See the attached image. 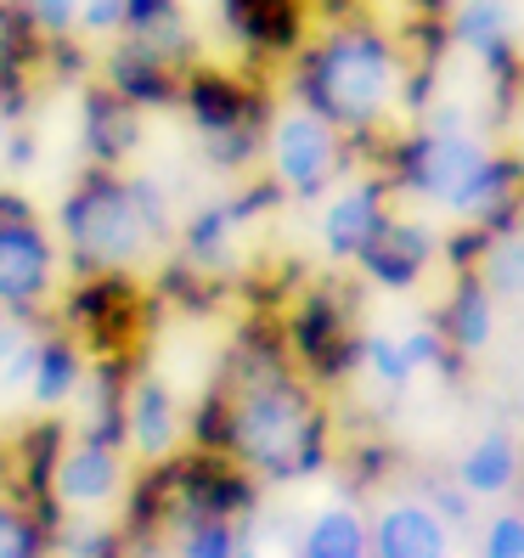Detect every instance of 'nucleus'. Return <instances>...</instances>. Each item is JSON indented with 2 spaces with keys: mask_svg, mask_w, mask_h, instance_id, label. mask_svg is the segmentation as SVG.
<instances>
[{
  "mask_svg": "<svg viewBox=\"0 0 524 558\" xmlns=\"http://www.w3.org/2000/svg\"><path fill=\"white\" fill-rule=\"evenodd\" d=\"M130 51H142L163 69H198V40H192V17L181 0H124V35Z\"/></svg>",
  "mask_w": 524,
  "mask_h": 558,
  "instance_id": "obj_13",
  "label": "nucleus"
},
{
  "mask_svg": "<svg viewBox=\"0 0 524 558\" xmlns=\"http://www.w3.org/2000/svg\"><path fill=\"white\" fill-rule=\"evenodd\" d=\"M136 485V463L124 457L119 440H90L69 435L57 469H51V513L62 519H85V524H108Z\"/></svg>",
  "mask_w": 524,
  "mask_h": 558,
  "instance_id": "obj_8",
  "label": "nucleus"
},
{
  "mask_svg": "<svg viewBox=\"0 0 524 558\" xmlns=\"http://www.w3.org/2000/svg\"><path fill=\"white\" fill-rule=\"evenodd\" d=\"M490 293H485V282L468 271L463 277V288L451 293V305H446V316H440V333L451 339V350H463V355H474L485 339H490Z\"/></svg>",
  "mask_w": 524,
  "mask_h": 558,
  "instance_id": "obj_23",
  "label": "nucleus"
},
{
  "mask_svg": "<svg viewBox=\"0 0 524 558\" xmlns=\"http://www.w3.org/2000/svg\"><path fill=\"white\" fill-rule=\"evenodd\" d=\"M362 355L373 361V373H378L383 384H406V378H412V355H406V344H395V339H367Z\"/></svg>",
  "mask_w": 524,
  "mask_h": 558,
  "instance_id": "obj_29",
  "label": "nucleus"
},
{
  "mask_svg": "<svg viewBox=\"0 0 524 558\" xmlns=\"http://www.w3.org/2000/svg\"><path fill=\"white\" fill-rule=\"evenodd\" d=\"M142 142V108H130L102 80L85 85V163L90 170H124Z\"/></svg>",
  "mask_w": 524,
  "mask_h": 558,
  "instance_id": "obj_15",
  "label": "nucleus"
},
{
  "mask_svg": "<svg viewBox=\"0 0 524 558\" xmlns=\"http://www.w3.org/2000/svg\"><path fill=\"white\" fill-rule=\"evenodd\" d=\"M186 446L226 457L254 485H293L327 463L333 417L277 327H248L226 350L198 412H186Z\"/></svg>",
  "mask_w": 524,
  "mask_h": 558,
  "instance_id": "obj_1",
  "label": "nucleus"
},
{
  "mask_svg": "<svg viewBox=\"0 0 524 558\" xmlns=\"http://www.w3.org/2000/svg\"><path fill=\"white\" fill-rule=\"evenodd\" d=\"M147 288L142 277H85L69 282L51 311V322L69 333L90 361H136V344L147 333Z\"/></svg>",
  "mask_w": 524,
  "mask_h": 558,
  "instance_id": "obj_7",
  "label": "nucleus"
},
{
  "mask_svg": "<svg viewBox=\"0 0 524 558\" xmlns=\"http://www.w3.org/2000/svg\"><path fill=\"white\" fill-rule=\"evenodd\" d=\"M266 170H271V186L282 198H321V192H333L344 181V170L355 163V147L339 136L333 124L321 113H310L305 102H288L271 108V124H266Z\"/></svg>",
  "mask_w": 524,
  "mask_h": 558,
  "instance_id": "obj_6",
  "label": "nucleus"
},
{
  "mask_svg": "<svg viewBox=\"0 0 524 558\" xmlns=\"http://www.w3.org/2000/svg\"><path fill=\"white\" fill-rule=\"evenodd\" d=\"M46 327H51V316H0V401L28 389V367H35Z\"/></svg>",
  "mask_w": 524,
  "mask_h": 558,
  "instance_id": "obj_21",
  "label": "nucleus"
},
{
  "mask_svg": "<svg viewBox=\"0 0 524 558\" xmlns=\"http://www.w3.org/2000/svg\"><path fill=\"white\" fill-rule=\"evenodd\" d=\"M355 266L373 271V277L389 282V288H406V282H417L423 266H429V238H423V226H412V220H401V215H389Z\"/></svg>",
  "mask_w": 524,
  "mask_h": 558,
  "instance_id": "obj_18",
  "label": "nucleus"
},
{
  "mask_svg": "<svg viewBox=\"0 0 524 558\" xmlns=\"http://www.w3.org/2000/svg\"><path fill=\"white\" fill-rule=\"evenodd\" d=\"M220 23L248 57V69H288L310 40L305 0H220Z\"/></svg>",
  "mask_w": 524,
  "mask_h": 558,
  "instance_id": "obj_10",
  "label": "nucleus"
},
{
  "mask_svg": "<svg viewBox=\"0 0 524 558\" xmlns=\"http://www.w3.org/2000/svg\"><path fill=\"white\" fill-rule=\"evenodd\" d=\"M389 192H395V186H389L383 175L339 186L333 198H327V209H321V243H327V254H333V259H362L367 243L378 238V226L389 220Z\"/></svg>",
  "mask_w": 524,
  "mask_h": 558,
  "instance_id": "obj_12",
  "label": "nucleus"
},
{
  "mask_svg": "<svg viewBox=\"0 0 524 558\" xmlns=\"http://www.w3.org/2000/svg\"><path fill=\"white\" fill-rule=\"evenodd\" d=\"M406 7H412V12L423 17V23H446V17H451L456 7H463V0H406Z\"/></svg>",
  "mask_w": 524,
  "mask_h": 558,
  "instance_id": "obj_30",
  "label": "nucleus"
},
{
  "mask_svg": "<svg viewBox=\"0 0 524 558\" xmlns=\"http://www.w3.org/2000/svg\"><path fill=\"white\" fill-rule=\"evenodd\" d=\"M35 35L51 46V40H80V0H23Z\"/></svg>",
  "mask_w": 524,
  "mask_h": 558,
  "instance_id": "obj_26",
  "label": "nucleus"
},
{
  "mask_svg": "<svg viewBox=\"0 0 524 558\" xmlns=\"http://www.w3.org/2000/svg\"><path fill=\"white\" fill-rule=\"evenodd\" d=\"M474 277L485 282L490 300H497V293H524V232L519 226H502V232L485 238Z\"/></svg>",
  "mask_w": 524,
  "mask_h": 558,
  "instance_id": "obj_24",
  "label": "nucleus"
},
{
  "mask_svg": "<svg viewBox=\"0 0 524 558\" xmlns=\"http://www.w3.org/2000/svg\"><path fill=\"white\" fill-rule=\"evenodd\" d=\"M479 558H524V513H497L485 524Z\"/></svg>",
  "mask_w": 524,
  "mask_h": 558,
  "instance_id": "obj_27",
  "label": "nucleus"
},
{
  "mask_svg": "<svg viewBox=\"0 0 524 558\" xmlns=\"http://www.w3.org/2000/svg\"><path fill=\"white\" fill-rule=\"evenodd\" d=\"M85 384H90V355L51 322L46 339H40V350H35V367H28L23 401L35 407L40 417H57L62 407H74V401L85 396Z\"/></svg>",
  "mask_w": 524,
  "mask_h": 558,
  "instance_id": "obj_14",
  "label": "nucleus"
},
{
  "mask_svg": "<svg viewBox=\"0 0 524 558\" xmlns=\"http://www.w3.org/2000/svg\"><path fill=\"white\" fill-rule=\"evenodd\" d=\"M80 35L113 46L124 35V0H80Z\"/></svg>",
  "mask_w": 524,
  "mask_h": 558,
  "instance_id": "obj_28",
  "label": "nucleus"
},
{
  "mask_svg": "<svg viewBox=\"0 0 524 558\" xmlns=\"http://www.w3.org/2000/svg\"><path fill=\"white\" fill-rule=\"evenodd\" d=\"M181 108L198 130L204 153L220 163V170H243L266 153V124H271V90L254 74H232L215 69V62H198L181 80Z\"/></svg>",
  "mask_w": 524,
  "mask_h": 558,
  "instance_id": "obj_4",
  "label": "nucleus"
},
{
  "mask_svg": "<svg viewBox=\"0 0 524 558\" xmlns=\"http://www.w3.org/2000/svg\"><path fill=\"white\" fill-rule=\"evenodd\" d=\"M300 558H373L367 513L350 508V502L321 508V513L305 524V536H300Z\"/></svg>",
  "mask_w": 524,
  "mask_h": 558,
  "instance_id": "obj_19",
  "label": "nucleus"
},
{
  "mask_svg": "<svg viewBox=\"0 0 524 558\" xmlns=\"http://www.w3.org/2000/svg\"><path fill=\"white\" fill-rule=\"evenodd\" d=\"M57 248L69 282L85 277H142L175 243V209L153 175L130 170H80L57 204Z\"/></svg>",
  "mask_w": 524,
  "mask_h": 558,
  "instance_id": "obj_3",
  "label": "nucleus"
},
{
  "mask_svg": "<svg viewBox=\"0 0 524 558\" xmlns=\"http://www.w3.org/2000/svg\"><path fill=\"white\" fill-rule=\"evenodd\" d=\"M373 558H451V519L423 497H389L367 519Z\"/></svg>",
  "mask_w": 524,
  "mask_h": 558,
  "instance_id": "obj_11",
  "label": "nucleus"
},
{
  "mask_svg": "<svg viewBox=\"0 0 524 558\" xmlns=\"http://www.w3.org/2000/svg\"><path fill=\"white\" fill-rule=\"evenodd\" d=\"M456 485L468 490V497H502V490L519 485V446L508 435H485L463 451V463H456Z\"/></svg>",
  "mask_w": 524,
  "mask_h": 558,
  "instance_id": "obj_20",
  "label": "nucleus"
},
{
  "mask_svg": "<svg viewBox=\"0 0 524 558\" xmlns=\"http://www.w3.org/2000/svg\"><path fill=\"white\" fill-rule=\"evenodd\" d=\"M119 446L136 463V474L163 469L186 451V407L158 373H147L142 361L124 378V407H119Z\"/></svg>",
  "mask_w": 524,
  "mask_h": 558,
  "instance_id": "obj_9",
  "label": "nucleus"
},
{
  "mask_svg": "<svg viewBox=\"0 0 524 558\" xmlns=\"http://www.w3.org/2000/svg\"><path fill=\"white\" fill-rule=\"evenodd\" d=\"M181 80L186 74H175V69H163V62H153V57H142V51H130L124 40H113L108 51H102V85L113 90V96H124L130 108H181Z\"/></svg>",
  "mask_w": 524,
  "mask_h": 558,
  "instance_id": "obj_17",
  "label": "nucleus"
},
{
  "mask_svg": "<svg viewBox=\"0 0 524 558\" xmlns=\"http://www.w3.org/2000/svg\"><path fill=\"white\" fill-rule=\"evenodd\" d=\"M40 74H46V40L35 35L23 0H0V108L23 119Z\"/></svg>",
  "mask_w": 524,
  "mask_h": 558,
  "instance_id": "obj_16",
  "label": "nucleus"
},
{
  "mask_svg": "<svg viewBox=\"0 0 524 558\" xmlns=\"http://www.w3.org/2000/svg\"><path fill=\"white\" fill-rule=\"evenodd\" d=\"M0 558H57L51 553V524L12 497H0Z\"/></svg>",
  "mask_w": 524,
  "mask_h": 558,
  "instance_id": "obj_25",
  "label": "nucleus"
},
{
  "mask_svg": "<svg viewBox=\"0 0 524 558\" xmlns=\"http://www.w3.org/2000/svg\"><path fill=\"white\" fill-rule=\"evenodd\" d=\"M232 558H259V553H254V542H243V547H237Z\"/></svg>",
  "mask_w": 524,
  "mask_h": 558,
  "instance_id": "obj_31",
  "label": "nucleus"
},
{
  "mask_svg": "<svg viewBox=\"0 0 524 558\" xmlns=\"http://www.w3.org/2000/svg\"><path fill=\"white\" fill-rule=\"evenodd\" d=\"M243 542H248L243 519H181L158 536L170 558H232Z\"/></svg>",
  "mask_w": 524,
  "mask_h": 558,
  "instance_id": "obj_22",
  "label": "nucleus"
},
{
  "mask_svg": "<svg viewBox=\"0 0 524 558\" xmlns=\"http://www.w3.org/2000/svg\"><path fill=\"white\" fill-rule=\"evenodd\" d=\"M417 90L423 69L412 62L406 35L383 28L367 12L327 17L305 40V51L288 62V96L321 113L355 153L378 147L389 158V147L401 142L395 119L406 102H417Z\"/></svg>",
  "mask_w": 524,
  "mask_h": 558,
  "instance_id": "obj_2",
  "label": "nucleus"
},
{
  "mask_svg": "<svg viewBox=\"0 0 524 558\" xmlns=\"http://www.w3.org/2000/svg\"><path fill=\"white\" fill-rule=\"evenodd\" d=\"M69 266L57 232L17 186H0V316H51Z\"/></svg>",
  "mask_w": 524,
  "mask_h": 558,
  "instance_id": "obj_5",
  "label": "nucleus"
}]
</instances>
